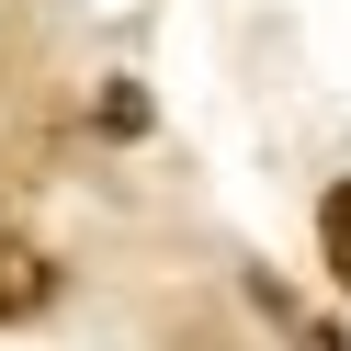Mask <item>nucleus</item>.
Instances as JSON below:
<instances>
[{"label": "nucleus", "instance_id": "obj_2", "mask_svg": "<svg viewBox=\"0 0 351 351\" xmlns=\"http://www.w3.org/2000/svg\"><path fill=\"white\" fill-rule=\"evenodd\" d=\"M317 250H328V272L351 283V182H328V204H317Z\"/></svg>", "mask_w": 351, "mask_h": 351}, {"label": "nucleus", "instance_id": "obj_1", "mask_svg": "<svg viewBox=\"0 0 351 351\" xmlns=\"http://www.w3.org/2000/svg\"><path fill=\"white\" fill-rule=\"evenodd\" d=\"M46 261H34V250H0V317H34V306H46Z\"/></svg>", "mask_w": 351, "mask_h": 351}]
</instances>
